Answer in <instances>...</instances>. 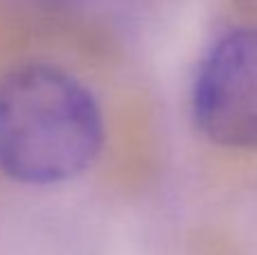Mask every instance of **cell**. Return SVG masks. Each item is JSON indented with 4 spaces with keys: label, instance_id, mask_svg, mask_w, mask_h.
I'll use <instances>...</instances> for the list:
<instances>
[{
    "label": "cell",
    "instance_id": "6da1fadb",
    "mask_svg": "<svg viewBox=\"0 0 257 255\" xmlns=\"http://www.w3.org/2000/svg\"><path fill=\"white\" fill-rule=\"evenodd\" d=\"M102 106L90 88L50 63H25L0 79V172L48 188L81 176L104 147Z\"/></svg>",
    "mask_w": 257,
    "mask_h": 255
},
{
    "label": "cell",
    "instance_id": "7a4b0ae2",
    "mask_svg": "<svg viewBox=\"0 0 257 255\" xmlns=\"http://www.w3.org/2000/svg\"><path fill=\"white\" fill-rule=\"evenodd\" d=\"M192 122L223 149L257 152V27L212 41L192 81Z\"/></svg>",
    "mask_w": 257,
    "mask_h": 255
}]
</instances>
